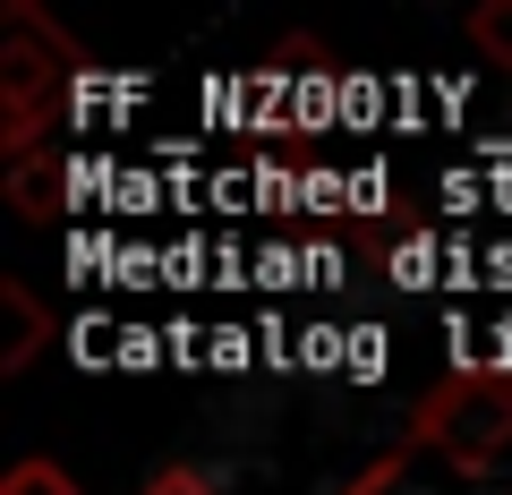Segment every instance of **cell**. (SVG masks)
Returning a JSON list of instances; mask_svg holds the SVG:
<instances>
[{"label": "cell", "instance_id": "cell-1", "mask_svg": "<svg viewBox=\"0 0 512 495\" xmlns=\"http://www.w3.org/2000/svg\"><path fill=\"white\" fill-rule=\"evenodd\" d=\"M342 495H512V367H453Z\"/></svg>", "mask_w": 512, "mask_h": 495}, {"label": "cell", "instance_id": "cell-2", "mask_svg": "<svg viewBox=\"0 0 512 495\" xmlns=\"http://www.w3.org/2000/svg\"><path fill=\"white\" fill-rule=\"evenodd\" d=\"M0 308H9V350H0V367L18 376V367L35 359V342H43V308L26 299V282H0Z\"/></svg>", "mask_w": 512, "mask_h": 495}, {"label": "cell", "instance_id": "cell-3", "mask_svg": "<svg viewBox=\"0 0 512 495\" xmlns=\"http://www.w3.org/2000/svg\"><path fill=\"white\" fill-rule=\"evenodd\" d=\"M0 495H77V478H69V470H60V461H52V453H26V461H18V470L0 478Z\"/></svg>", "mask_w": 512, "mask_h": 495}, {"label": "cell", "instance_id": "cell-5", "mask_svg": "<svg viewBox=\"0 0 512 495\" xmlns=\"http://www.w3.org/2000/svg\"><path fill=\"white\" fill-rule=\"evenodd\" d=\"M146 495H214V478H205V470H163Z\"/></svg>", "mask_w": 512, "mask_h": 495}, {"label": "cell", "instance_id": "cell-4", "mask_svg": "<svg viewBox=\"0 0 512 495\" xmlns=\"http://www.w3.org/2000/svg\"><path fill=\"white\" fill-rule=\"evenodd\" d=\"M470 43L495 60V69H512V0H487V9H470Z\"/></svg>", "mask_w": 512, "mask_h": 495}]
</instances>
